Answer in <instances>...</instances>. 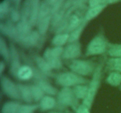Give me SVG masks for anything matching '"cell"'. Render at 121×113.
<instances>
[{
    "mask_svg": "<svg viewBox=\"0 0 121 113\" xmlns=\"http://www.w3.org/2000/svg\"><path fill=\"white\" fill-rule=\"evenodd\" d=\"M32 1L33 0H26L25 1L21 12V20L22 21H29Z\"/></svg>",
    "mask_w": 121,
    "mask_h": 113,
    "instance_id": "28",
    "label": "cell"
},
{
    "mask_svg": "<svg viewBox=\"0 0 121 113\" xmlns=\"http://www.w3.org/2000/svg\"><path fill=\"white\" fill-rule=\"evenodd\" d=\"M20 97L21 100H23L26 103L31 104L34 102L32 97L30 85L22 84H18Z\"/></svg>",
    "mask_w": 121,
    "mask_h": 113,
    "instance_id": "16",
    "label": "cell"
},
{
    "mask_svg": "<svg viewBox=\"0 0 121 113\" xmlns=\"http://www.w3.org/2000/svg\"><path fill=\"white\" fill-rule=\"evenodd\" d=\"M71 71L82 77L93 75L96 66L90 60H72L67 63Z\"/></svg>",
    "mask_w": 121,
    "mask_h": 113,
    "instance_id": "4",
    "label": "cell"
},
{
    "mask_svg": "<svg viewBox=\"0 0 121 113\" xmlns=\"http://www.w3.org/2000/svg\"><path fill=\"white\" fill-rule=\"evenodd\" d=\"M106 69L112 72L121 73V57H112L106 61Z\"/></svg>",
    "mask_w": 121,
    "mask_h": 113,
    "instance_id": "20",
    "label": "cell"
},
{
    "mask_svg": "<svg viewBox=\"0 0 121 113\" xmlns=\"http://www.w3.org/2000/svg\"><path fill=\"white\" fill-rule=\"evenodd\" d=\"M104 61L96 66L92 78L88 85V92L85 98L82 101V104L91 109L93 104L96 96L99 90L102 75Z\"/></svg>",
    "mask_w": 121,
    "mask_h": 113,
    "instance_id": "1",
    "label": "cell"
},
{
    "mask_svg": "<svg viewBox=\"0 0 121 113\" xmlns=\"http://www.w3.org/2000/svg\"><path fill=\"white\" fill-rule=\"evenodd\" d=\"M121 1V0H104L103 2V4L107 5L115 3V2H119V1Z\"/></svg>",
    "mask_w": 121,
    "mask_h": 113,
    "instance_id": "36",
    "label": "cell"
},
{
    "mask_svg": "<svg viewBox=\"0 0 121 113\" xmlns=\"http://www.w3.org/2000/svg\"><path fill=\"white\" fill-rule=\"evenodd\" d=\"M39 109V104H21L18 113H34Z\"/></svg>",
    "mask_w": 121,
    "mask_h": 113,
    "instance_id": "29",
    "label": "cell"
},
{
    "mask_svg": "<svg viewBox=\"0 0 121 113\" xmlns=\"http://www.w3.org/2000/svg\"><path fill=\"white\" fill-rule=\"evenodd\" d=\"M106 82L108 84L113 87L121 85V74L118 72H112L106 78Z\"/></svg>",
    "mask_w": 121,
    "mask_h": 113,
    "instance_id": "27",
    "label": "cell"
},
{
    "mask_svg": "<svg viewBox=\"0 0 121 113\" xmlns=\"http://www.w3.org/2000/svg\"><path fill=\"white\" fill-rule=\"evenodd\" d=\"M0 31L2 34L10 38L15 42H18V35L16 28V25H14V22H12L11 20L5 22H1Z\"/></svg>",
    "mask_w": 121,
    "mask_h": 113,
    "instance_id": "10",
    "label": "cell"
},
{
    "mask_svg": "<svg viewBox=\"0 0 121 113\" xmlns=\"http://www.w3.org/2000/svg\"><path fill=\"white\" fill-rule=\"evenodd\" d=\"M103 2H104V0H89V4L90 7L92 8V7L103 4Z\"/></svg>",
    "mask_w": 121,
    "mask_h": 113,
    "instance_id": "34",
    "label": "cell"
},
{
    "mask_svg": "<svg viewBox=\"0 0 121 113\" xmlns=\"http://www.w3.org/2000/svg\"><path fill=\"white\" fill-rule=\"evenodd\" d=\"M82 47L79 41L69 43L64 48L62 58L66 60H76L81 55Z\"/></svg>",
    "mask_w": 121,
    "mask_h": 113,
    "instance_id": "9",
    "label": "cell"
},
{
    "mask_svg": "<svg viewBox=\"0 0 121 113\" xmlns=\"http://www.w3.org/2000/svg\"><path fill=\"white\" fill-rule=\"evenodd\" d=\"M74 111L76 113H91V109L82 103L80 104Z\"/></svg>",
    "mask_w": 121,
    "mask_h": 113,
    "instance_id": "33",
    "label": "cell"
},
{
    "mask_svg": "<svg viewBox=\"0 0 121 113\" xmlns=\"http://www.w3.org/2000/svg\"><path fill=\"white\" fill-rule=\"evenodd\" d=\"M48 113H62V112H60V111H50L48 112Z\"/></svg>",
    "mask_w": 121,
    "mask_h": 113,
    "instance_id": "38",
    "label": "cell"
},
{
    "mask_svg": "<svg viewBox=\"0 0 121 113\" xmlns=\"http://www.w3.org/2000/svg\"><path fill=\"white\" fill-rule=\"evenodd\" d=\"M106 5L104 4L96 6V7L91 8L86 13L85 15V20L87 21L92 20L95 18L99 15L102 12V11L106 8Z\"/></svg>",
    "mask_w": 121,
    "mask_h": 113,
    "instance_id": "22",
    "label": "cell"
},
{
    "mask_svg": "<svg viewBox=\"0 0 121 113\" xmlns=\"http://www.w3.org/2000/svg\"><path fill=\"white\" fill-rule=\"evenodd\" d=\"M84 19L80 18L78 14H74L73 13L69 18L67 23V27L65 29V32L67 33V34H70L73 31H74L80 25V24L83 21Z\"/></svg>",
    "mask_w": 121,
    "mask_h": 113,
    "instance_id": "15",
    "label": "cell"
},
{
    "mask_svg": "<svg viewBox=\"0 0 121 113\" xmlns=\"http://www.w3.org/2000/svg\"><path fill=\"white\" fill-rule=\"evenodd\" d=\"M119 89H120V90L121 91V85L119 86Z\"/></svg>",
    "mask_w": 121,
    "mask_h": 113,
    "instance_id": "39",
    "label": "cell"
},
{
    "mask_svg": "<svg viewBox=\"0 0 121 113\" xmlns=\"http://www.w3.org/2000/svg\"><path fill=\"white\" fill-rule=\"evenodd\" d=\"M73 91L77 98L79 100H83L85 98L88 92V85H78L73 87Z\"/></svg>",
    "mask_w": 121,
    "mask_h": 113,
    "instance_id": "23",
    "label": "cell"
},
{
    "mask_svg": "<svg viewBox=\"0 0 121 113\" xmlns=\"http://www.w3.org/2000/svg\"><path fill=\"white\" fill-rule=\"evenodd\" d=\"M42 35L38 31H32L21 42L20 44L27 48L34 47L39 45Z\"/></svg>",
    "mask_w": 121,
    "mask_h": 113,
    "instance_id": "13",
    "label": "cell"
},
{
    "mask_svg": "<svg viewBox=\"0 0 121 113\" xmlns=\"http://www.w3.org/2000/svg\"><path fill=\"white\" fill-rule=\"evenodd\" d=\"M56 82L63 87H75L78 85L87 84L88 80L84 77L79 75L72 71L64 72L56 76Z\"/></svg>",
    "mask_w": 121,
    "mask_h": 113,
    "instance_id": "3",
    "label": "cell"
},
{
    "mask_svg": "<svg viewBox=\"0 0 121 113\" xmlns=\"http://www.w3.org/2000/svg\"><path fill=\"white\" fill-rule=\"evenodd\" d=\"M5 69V64L3 61H1L0 62V77L3 75V73Z\"/></svg>",
    "mask_w": 121,
    "mask_h": 113,
    "instance_id": "35",
    "label": "cell"
},
{
    "mask_svg": "<svg viewBox=\"0 0 121 113\" xmlns=\"http://www.w3.org/2000/svg\"><path fill=\"white\" fill-rule=\"evenodd\" d=\"M20 105L21 104L15 100L7 101L1 108V113H18Z\"/></svg>",
    "mask_w": 121,
    "mask_h": 113,
    "instance_id": "19",
    "label": "cell"
},
{
    "mask_svg": "<svg viewBox=\"0 0 121 113\" xmlns=\"http://www.w3.org/2000/svg\"><path fill=\"white\" fill-rule=\"evenodd\" d=\"M10 20L13 22H19L21 20V13L19 12L17 8H13L10 9Z\"/></svg>",
    "mask_w": 121,
    "mask_h": 113,
    "instance_id": "32",
    "label": "cell"
},
{
    "mask_svg": "<svg viewBox=\"0 0 121 113\" xmlns=\"http://www.w3.org/2000/svg\"><path fill=\"white\" fill-rule=\"evenodd\" d=\"M10 2L8 0H4L0 4V18L2 20L10 11Z\"/></svg>",
    "mask_w": 121,
    "mask_h": 113,
    "instance_id": "31",
    "label": "cell"
},
{
    "mask_svg": "<svg viewBox=\"0 0 121 113\" xmlns=\"http://www.w3.org/2000/svg\"><path fill=\"white\" fill-rule=\"evenodd\" d=\"M108 42L105 35L100 32L89 42L86 51V56L98 55L105 53L108 49Z\"/></svg>",
    "mask_w": 121,
    "mask_h": 113,
    "instance_id": "5",
    "label": "cell"
},
{
    "mask_svg": "<svg viewBox=\"0 0 121 113\" xmlns=\"http://www.w3.org/2000/svg\"><path fill=\"white\" fill-rule=\"evenodd\" d=\"M32 25L29 21H25L20 20L16 25V28L18 35V43H21V41L26 38L32 32Z\"/></svg>",
    "mask_w": 121,
    "mask_h": 113,
    "instance_id": "12",
    "label": "cell"
},
{
    "mask_svg": "<svg viewBox=\"0 0 121 113\" xmlns=\"http://www.w3.org/2000/svg\"><path fill=\"white\" fill-rule=\"evenodd\" d=\"M69 38V34L65 32L57 34L52 40V44L54 47H62L67 42H68Z\"/></svg>",
    "mask_w": 121,
    "mask_h": 113,
    "instance_id": "24",
    "label": "cell"
},
{
    "mask_svg": "<svg viewBox=\"0 0 121 113\" xmlns=\"http://www.w3.org/2000/svg\"><path fill=\"white\" fill-rule=\"evenodd\" d=\"M33 60L35 62V65L43 74L47 77L53 76V69L43 56L39 55H34L33 56Z\"/></svg>",
    "mask_w": 121,
    "mask_h": 113,
    "instance_id": "11",
    "label": "cell"
},
{
    "mask_svg": "<svg viewBox=\"0 0 121 113\" xmlns=\"http://www.w3.org/2000/svg\"><path fill=\"white\" fill-rule=\"evenodd\" d=\"M1 86L2 92L8 97L15 101L21 100L18 85L5 75L1 76Z\"/></svg>",
    "mask_w": 121,
    "mask_h": 113,
    "instance_id": "7",
    "label": "cell"
},
{
    "mask_svg": "<svg viewBox=\"0 0 121 113\" xmlns=\"http://www.w3.org/2000/svg\"><path fill=\"white\" fill-rule=\"evenodd\" d=\"M32 97L34 102H40L41 99L45 96V93L37 85H30Z\"/></svg>",
    "mask_w": 121,
    "mask_h": 113,
    "instance_id": "26",
    "label": "cell"
},
{
    "mask_svg": "<svg viewBox=\"0 0 121 113\" xmlns=\"http://www.w3.org/2000/svg\"><path fill=\"white\" fill-rule=\"evenodd\" d=\"M107 51L112 57H121V44L109 43Z\"/></svg>",
    "mask_w": 121,
    "mask_h": 113,
    "instance_id": "30",
    "label": "cell"
},
{
    "mask_svg": "<svg viewBox=\"0 0 121 113\" xmlns=\"http://www.w3.org/2000/svg\"><path fill=\"white\" fill-rule=\"evenodd\" d=\"M8 1H9V2H10V1H12V2L15 4V7L17 8V7H18L19 5H20V2H21V0H8Z\"/></svg>",
    "mask_w": 121,
    "mask_h": 113,
    "instance_id": "37",
    "label": "cell"
},
{
    "mask_svg": "<svg viewBox=\"0 0 121 113\" xmlns=\"http://www.w3.org/2000/svg\"><path fill=\"white\" fill-rule=\"evenodd\" d=\"M57 107L61 109L70 107L74 110L80 104L73 89L70 87H63L59 91L57 95Z\"/></svg>",
    "mask_w": 121,
    "mask_h": 113,
    "instance_id": "2",
    "label": "cell"
},
{
    "mask_svg": "<svg viewBox=\"0 0 121 113\" xmlns=\"http://www.w3.org/2000/svg\"><path fill=\"white\" fill-rule=\"evenodd\" d=\"M0 54L5 62H9L10 49L9 47L7 45L5 39L2 36L0 38Z\"/></svg>",
    "mask_w": 121,
    "mask_h": 113,
    "instance_id": "25",
    "label": "cell"
},
{
    "mask_svg": "<svg viewBox=\"0 0 121 113\" xmlns=\"http://www.w3.org/2000/svg\"><path fill=\"white\" fill-rule=\"evenodd\" d=\"M33 77V70L29 65H22L19 69L17 78L21 80H28Z\"/></svg>",
    "mask_w": 121,
    "mask_h": 113,
    "instance_id": "21",
    "label": "cell"
},
{
    "mask_svg": "<svg viewBox=\"0 0 121 113\" xmlns=\"http://www.w3.org/2000/svg\"><path fill=\"white\" fill-rule=\"evenodd\" d=\"M39 109L41 111H50L57 106V100L51 95H45L39 102Z\"/></svg>",
    "mask_w": 121,
    "mask_h": 113,
    "instance_id": "14",
    "label": "cell"
},
{
    "mask_svg": "<svg viewBox=\"0 0 121 113\" xmlns=\"http://www.w3.org/2000/svg\"><path fill=\"white\" fill-rule=\"evenodd\" d=\"M40 5H41L40 0H33L29 18V22L32 27L37 25Z\"/></svg>",
    "mask_w": 121,
    "mask_h": 113,
    "instance_id": "17",
    "label": "cell"
},
{
    "mask_svg": "<svg viewBox=\"0 0 121 113\" xmlns=\"http://www.w3.org/2000/svg\"><path fill=\"white\" fill-rule=\"evenodd\" d=\"M87 22H88V21H87V20H85V18L82 23L80 24V25L79 26L78 28H77L76 29H74V31H73L72 32L70 33L69 38L68 41L69 43H72V42L79 41V38H80V36H81L84 29H85L86 25H87Z\"/></svg>",
    "mask_w": 121,
    "mask_h": 113,
    "instance_id": "18",
    "label": "cell"
},
{
    "mask_svg": "<svg viewBox=\"0 0 121 113\" xmlns=\"http://www.w3.org/2000/svg\"><path fill=\"white\" fill-rule=\"evenodd\" d=\"M64 48L62 47L48 48L45 50L43 57L53 69H59L63 67L61 58Z\"/></svg>",
    "mask_w": 121,
    "mask_h": 113,
    "instance_id": "6",
    "label": "cell"
},
{
    "mask_svg": "<svg viewBox=\"0 0 121 113\" xmlns=\"http://www.w3.org/2000/svg\"><path fill=\"white\" fill-rule=\"evenodd\" d=\"M10 58H9V71L13 76L17 78L19 69L21 67V60L19 52L14 44H11L9 45Z\"/></svg>",
    "mask_w": 121,
    "mask_h": 113,
    "instance_id": "8",
    "label": "cell"
}]
</instances>
